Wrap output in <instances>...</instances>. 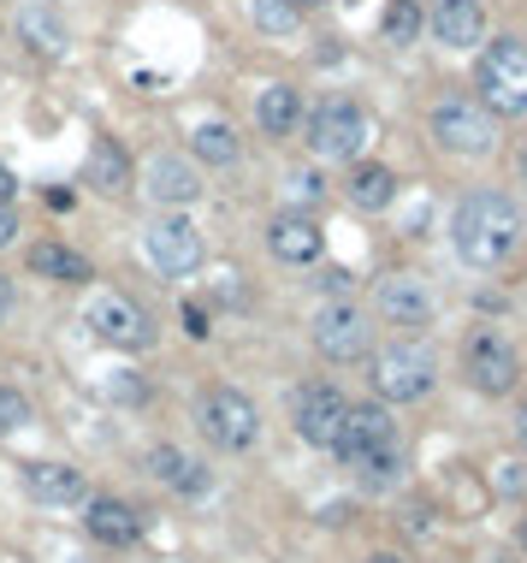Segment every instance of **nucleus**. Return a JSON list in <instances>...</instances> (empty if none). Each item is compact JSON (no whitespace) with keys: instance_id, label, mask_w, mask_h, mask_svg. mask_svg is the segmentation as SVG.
<instances>
[{"instance_id":"nucleus-23","label":"nucleus","mask_w":527,"mask_h":563,"mask_svg":"<svg viewBox=\"0 0 527 563\" xmlns=\"http://www.w3.org/2000/svg\"><path fill=\"white\" fill-rule=\"evenodd\" d=\"M391 202H398V172H391V166L362 161L356 172H350V208H362V214H386Z\"/></svg>"},{"instance_id":"nucleus-27","label":"nucleus","mask_w":527,"mask_h":563,"mask_svg":"<svg viewBox=\"0 0 527 563\" xmlns=\"http://www.w3.org/2000/svg\"><path fill=\"white\" fill-rule=\"evenodd\" d=\"M249 19H255V31H267V36H290L302 24V12L290 7V0H249Z\"/></svg>"},{"instance_id":"nucleus-28","label":"nucleus","mask_w":527,"mask_h":563,"mask_svg":"<svg viewBox=\"0 0 527 563\" xmlns=\"http://www.w3.org/2000/svg\"><path fill=\"white\" fill-rule=\"evenodd\" d=\"M31 422H36L31 398H24L19 386H0V439H12V433H24Z\"/></svg>"},{"instance_id":"nucleus-26","label":"nucleus","mask_w":527,"mask_h":563,"mask_svg":"<svg viewBox=\"0 0 527 563\" xmlns=\"http://www.w3.org/2000/svg\"><path fill=\"white\" fill-rule=\"evenodd\" d=\"M421 24H427V19H421L415 0H391V7H386V24H379V31H386L391 48H409V42L421 36Z\"/></svg>"},{"instance_id":"nucleus-10","label":"nucleus","mask_w":527,"mask_h":563,"mask_svg":"<svg viewBox=\"0 0 527 563\" xmlns=\"http://www.w3.org/2000/svg\"><path fill=\"white\" fill-rule=\"evenodd\" d=\"M142 255H149L167 279H190V273L202 267V255H208V243H202L190 214H160L149 232H142Z\"/></svg>"},{"instance_id":"nucleus-19","label":"nucleus","mask_w":527,"mask_h":563,"mask_svg":"<svg viewBox=\"0 0 527 563\" xmlns=\"http://www.w3.org/2000/svg\"><path fill=\"white\" fill-rule=\"evenodd\" d=\"M24 493L36 504H48V510H66V504L90 498V481L71 463H24Z\"/></svg>"},{"instance_id":"nucleus-35","label":"nucleus","mask_w":527,"mask_h":563,"mask_svg":"<svg viewBox=\"0 0 527 563\" xmlns=\"http://www.w3.org/2000/svg\"><path fill=\"white\" fill-rule=\"evenodd\" d=\"M12 302H19V291H12V279H7V273H0V321H7V314H12Z\"/></svg>"},{"instance_id":"nucleus-25","label":"nucleus","mask_w":527,"mask_h":563,"mask_svg":"<svg viewBox=\"0 0 527 563\" xmlns=\"http://www.w3.org/2000/svg\"><path fill=\"white\" fill-rule=\"evenodd\" d=\"M190 154H196V161H208V166H231L243 154V142H238L231 125L208 119V125H196V131H190Z\"/></svg>"},{"instance_id":"nucleus-37","label":"nucleus","mask_w":527,"mask_h":563,"mask_svg":"<svg viewBox=\"0 0 527 563\" xmlns=\"http://www.w3.org/2000/svg\"><path fill=\"white\" fill-rule=\"evenodd\" d=\"M12 191H19V184H12V172H7V166H0V196H7V202H12Z\"/></svg>"},{"instance_id":"nucleus-39","label":"nucleus","mask_w":527,"mask_h":563,"mask_svg":"<svg viewBox=\"0 0 527 563\" xmlns=\"http://www.w3.org/2000/svg\"><path fill=\"white\" fill-rule=\"evenodd\" d=\"M516 172H522V184H527V142H522V154H516Z\"/></svg>"},{"instance_id":"nucleus-29","label":"nucleus","mask_w":527,"mask_h":563,"mask_svg":"<svg viewBox=\"0 0 527 563\" xmlns=\"http://www.w3.org/2000/svg\"><path fill=\"white\" fill-rule=\"evenodd\" d=\"M101 386H107V392L119 398V403H142V398H149V386H142V380H137V374H130V368H113V374H107V380H101Z\"/></svg>"},{"instance_id":"nucleus-38","label":"nucleus","mask_w":527,"mask_h":563,"mask_svg":"<svg viewBox=\"0 0 527 563\" xmlns=\"http://www.w3.org/2000/svg\"><path fill=\"white\" fill-rule=\"evenodd\" d=\"M362 563H403L398 552H374V558H362Z\"/></svg>"},{"instance_id":"nucleus-24","label":"nucleus","mask_w":527,"mask_h":563,"mask_svg":"<svg viewBox=\"0 0 527 563\" xmlns=\"http://www.w3.org/2000/svg\"><path fill=\"white\" fill-rule=\"evenodd\" d=\"M83 179H90L101 196H119V191H130V154H125L113 137H95V149H90V166H83Z\"/></svg>"},{"instance_id":"nucleus-21","label":"nucleus","mask_w":527,"mask_h":563,"mask_svg":"<svg viewBox=\"0 0 527 563\" xmlns=\"http://www.w3.org/2000/svg\"><path fill=\"white\" fill-rule=\"evenodd\" d=\"M31 273H42V279H60V285H83V279H95L90 255L71 250V243H60V238L36 243V250H31Z\"/></svg>"},{"instance_id":"nucleus-34","label":"nucleus","mask_w":527,"mask_h":563,"mask_svg":"<svg viewBox=\"0 0 527 563\" xmlns=\"http://www.w3.org/2000/svg\"><path fill=\"white\" fill-rule=\"evenodd\" d=\"M320 285H326V291H339V297H344V291H350V273H344V267H332V273H320Z\"/></svg>"},{"instance_id":"nucleus-16","label":"nucleus","mask_w":527,"mask_h":563,"mask_svg":"<svg viewBox=\"0 0 527 563\" xmlns=\"http://www.w3.org/2000/svg\"><path fill=\"white\" fill-rule=\"evenodd\" d=\"M83 528H90L95 545H137L142 540V510L113 493H95L83 498Z\"/></svg>"},{"instance_id":"nucleus-30","label":"nucleus","mask_w":527,"mask_h":563,"mask_svg":"<svg viewBox=\"0 0 527 563\" xmlns=\"http://www.w3.org/2000/svg\"><path fill=\"white\" fill-rule=\"evenodd\" d=\"M320 191H326L320 172H290V196H297V202H320Z\"/></svg>"},{"instance_id":"nucleus-22","label":"nucleus","mask_w":527,"mask_h":563,"mask_svg":"<svg viewBox=\"0 0 527 563\" xmlns=\"http://www.w3.org/2000/svg\"><path fill=\"white\" fill-rule=\"evenodd\" d=\"M255 125L267 137H290L302 125V95L290 90V83H267V90L255 95Z\"/></svg>"},{"instance_id":"nucleus-41","label":"nucleus","mask_w":527,"mask_h":563,"mask_svg":"<svg viewBox=\"0 0 527 563\" xmlns=\"http://www.w3.org/2000/svg\"><path fill=\"white\" fill-rule=\"evenodd\" d=\"M522 552H527V522H522Z\"/></svg>"},{"instance_id":"nucleus-2","label":"nucleus","mask_w":527,"mask_h":563,"mask_svg":"<svg viewBox=\"0 0 527 563\" xmlns=\"http://www.w3.org/2000/svg\"><path fill=\"white\" fill-rule=\"evenodd\" d=\"M332 451H339V463L356 474L368 493H386L403 474V439H398V422H391L386 403H350Z\"/></svg>"},{"instance_id":"nucleus-42","label":"nucleus","mask_w":527,"mask_h":563,"mask_svg":"<svg viewBox=\"0 0 527 563\" xmlns=\"http://www.w3.org/2000/svg\"><path fill=\"white\" fill-rule=\"evenodd\" d=\"M60 563H83V558H60Z\"/></svg>"},{"instance_id":"nucleus-31","label":"nucleus","mask_w":527,"mask_h":563,"mask_svg":"<svg viewBox=\"0 0 527 563\" xmlns=\"http://www.w3.org/2000/svg\"><path fill=\"white\" fill-rule=\"evenodd\" d=\"M497 493H527V474H522V463H497Z\"/></svg>"},{"instance_id":"nucleus-4","label":"nucleus","mask_w":527,"mask_h":563,"mask_svg":"<svg viewBox=\"0 0 527 563\" xmlns=\"http://www.w3.org/2000/svg\"><path fill=\"white\" fill-rule=\"evenodd\" d=\"M474 90L486 113H504V119H527V42L497 36L474 66Z\"/></svg>"},{"instance_id":"nucleus-5","label":"nucleus","mask_w":527,"mask_h":563,"mask_svg":"<svg viewBox=\"0 0 527 563\" xmlns=\"http://www.w3.org/2000/svg\"><path fill=\"white\" fill-rule=\"evenodd\" d=\"M196 427H202V439H208L214 451L238 457L261 439V410H255V398L238 392V386H214V392L202 398V410H196Z\"/></svg>"},{"instance_id":"nucleus-43","label":"nucleus","mask_w":527,"mask_h":563,"mask_svg":"<svg viewBox=\"0 0 527 563\" xmlns=\"http://www.w3.org/2000/svg\"><path fill=\"white\" fill-rule=\"evenodd\" d=\"M0 563H19V558H0Z\"/></svg>"},{"instance_id":"nucleus-1","label":"nucleus","mask_w":527,"mask_h":563,"mask_svg":"<svg viewBox=\"0 0 527 563\" xmlns=\"http://www.w3.org/2000/svg\"><path fill=\"white\" fill-rule=\"evenodd\" d=\"M522 208L509 202L504 191H474L457 202V214H450V243H457V255L474 273H492L504 267L509 255L522 250Z\"/></svg>"},{"instance_id":"nucleus-40","label":"nucleus","mask_w":527,"mask_h":563,"mask_svg":"<svg viewBox=\"0 0 527 563\" xmlns=\"http://www.w3.org/2000/svg\"><path fill=\"white\" fill-rule=\"evenodd\" d=\"M290 7H297V12H309V7H326V0H290Z\"/></svg>"},{"instance_id":"nucleus-12","label":"nucleus","mask_w":527,"mask_h":563,"mask_svg":"<svg viewBox=\"0 0 527 563\" xmlns=\"http://www.w3.org/2000/svg\"><path fill=\"white\" fill-rule=\"evenodd\" d=\"M344 415H350V398L332 380H314V386H302V392L290 398V427H297V439L302 445H320V451H332V445H339Z\"/></svg>"},{"instance_id":"nucleus-36","label":"nucleus","mask_w":527,"mask_h":563,"mask_svg":"<svg viewBox=\"0 0 527 563\" xmlns=\"http://www.w3.org/2000/svg\"><path fill=\"white\" fill-rule=\"evenodd\" d=\"M516 439H522V451H527V398H522V410H516Z\"/></svg>"},{"instance_id":"nucleus-18","label":"nucleus","mask_w":527,"mask_h":563,"mask_svg":"<svg viewBox=\"0 0 527 563\" xmlns=\"http://www.w3.org/2000/svg\"><path fill=\"white\" fill-rule=\"evenodd\" d=\"M142 191H149L160 208H190V202L202 196V179L184 154H154V161L142 166Z\"/></svg>"},{"instance_id":"nucleus-14","label":"nucleus","mask_w":527,"mask_h":563,"mask_svg":"<svg viewBox=\"0 0 527 563\" xmlns=\"http://www.w3.org/2000/svg\"><path fill=\"white\" fill-rule=\"evenodd\" d=\"M374 309L386 314L391 326H433L438 297H433V285H427V279H415V273H391V279H379Z\"/></svg>"},{"instance_id":"nucleus-17","label":"nucleus","mask_w":527,"mask_h":563,"mask_svg":"<svg viewBox=\"0 0 527 563\" xmlns=\"http://www.w3.org/2000/svg\"><path fill=\"white\" fill-rule=\"evenodd\" d=\"M142 463H149L154 481L167 486V493H179V498H202V493L214 486L208 463H202V457H190V451H179V445H154Z\"/></svg>"},{"instance_id":"nucleus-15","label":"nucleus","mask_w":527,"mask_h":563,"mask_svg":"<svg viewBox=\"0 0 527 563\" xmlns=\"http://www.w3.org/2000/svg\"><path fill=\"white\" fill-rule=\"evenodd\" d=\"M427 31H433L438 48L468 54V48L486 42V7H480V0H438V7L427 12Z\"/></svg>"},{"instance_id":"nucleus-20","label":"nucleus","mask_w":527,"mask_h":563,"mask_svg":"<svg viewBox=\"0 0 527 563\" xmlns=\"http://www.w3.org/2000/svg\"><path fill=\"white\" fill-rule=\"evenodd\" d=\"M19 42L31 54H42V60H60L71 36H66V19L48 7V0H24L19 7Z\"/></svg>"},{"instance_id":"nucleus-3","label":"nucleus","mask_w":527,"mask_h":563,"mask_svg":"<svg viewBox=\"0 0 527 563\" xmlns=\"http://www.w3.org/2000/svg\"><path fill=\"white\" fill-rule=\"evenodd\" d=\"M368 380H374L379 403H415L438 386V356L415 338H398V344H386V351H374Z\"/></svg>"},{"instance_id":"nucleus-8","label":"nucleus","mask_w":527,"mask_h":563,"mask_svg":"<svg viewBox=\"0 0 527 563\" xmlns=\"http://www.w3.org/2000/svg\"><path fill=\"white\" fill-rule=\"evenodd\" d=\"M427 131H433L438 149H450V154H492V142H497L492 113L480 107V101H468V95L438 101V107L427 113Z\"/></svg>"},{"instance_id":"nucleus-7","label":"nucleus","mask_w":527,"mask_h":563,"mask_svg":"<svg viewBox=\"0 0 527 563\" xmlns=\"http://www.w3.org/2000/svg\"><path fill=\"white\" fill-rule=\"evenodd\" d=\"M83 326L95 332L107 351H149L154 344V321H149V309L142 302H130L125 291H95L90 302H83Z\"/></svg>"},{"instance_id":"nucleus-9","label":"nucleus","mask_w":527,"mask_h":563,"mask_svg":"<svg viewBox=\"0 0 527 563\" xmlns=\"http://www.w3.org/2000/svg\"><path fill=\"white\" fill-rule=\"evenodd\" d=\"M462 374H468L474 392L504 398V392H516V380H522V356L504 332L480 326V332H468V344H462Z\"/></svg>"},{"instance_id":"nucleus-13","label":"nucleus","mask_w":527,"mask_h":563,"mask_svg":"<svg viewBox=\"0 0 527 563\" xmlns=\"http://www.w3.org/2000/svg\"><path fill=\"white\" fill-rule=\"evenodd\" d=\"M267 250H273V262H285V267H314L320 255H326V232H320L314 214L285 208V214H273V226H267Z\"/></svg>"},{"instance_id":"nucleus-11","label":"nucleus","mask_w":527,"mask_h":563,"mask_svg":"<svg viewBox=\"0 0 527 563\" xmlns=\"http://www.w3.org/2000/svg\"><path fill=\"white\" fill-rule=\"evenodd\" d=\"M368 344H374V326L350 297H332L314 309V351L326 356V363H362Z\"/></svg>"},{"instance_id":"nucleus-32","label":"nucleus","mask_w":527,"mask_h":563,"mask_svg":"<svg viewBox=\"0 0 527 563\" xmlns=\"http://www.w3.org/2000/svg\"><path fill=\"white\" fill-rule=\"evenodd\" d=\"M7 243H19V208L0 196V250H7Z\"/></svg>"},{"instance_id":"nucleus-33","label":"nucleus","mask_w":527,"mask_h":563,"mask_svg":"<svg viewBox=\"0 0 527 563\" xmlns=\"http://www.w3.org/2000/svg\"><path fill=\"white\" fill-rule=\"evenodd\" d=\"M184 332L190 338H208V314H202L196 302H184Z\"/></svg>"},{"instance_id":"nucleus-6","label":"nucleus","mask_w":527,"mask_h":563,"mask_svg":"<svg viewBox=\"0 0 527 563\" xmlns=\"http://www.w3.org/2000/svg\"><path fill=\"white\" fill-rule=\"evenodd\" d=\"M368 137H374V125L350 95H326L309 113V149L320 161H356V154L368 149Z\"/></svg>"}]
</instances>
